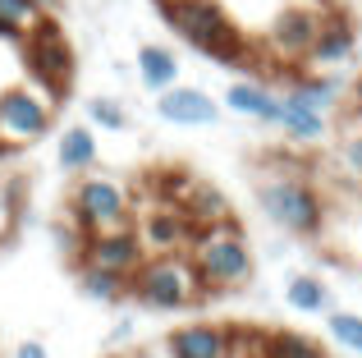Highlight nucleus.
Returning a JSON list of instances; mask_svg holds the SVG:
<instances>
[{
	"instance_id": "1",
	"label": "nucleus",
	"mask_w": 362,
	"mask_h": 358,
	"mask_svg": "<svg viewBox=\"0 0 362 358\" xmlns=\"http://www.w3.org/2000/svg\"><path fill=\"white\" fill-rule=\"evenodd\" d=\"M184 258L193 262L202 289H239L252 276V258H247L243 234L234 230V221H216V225H197L184 243Z\"/></svg>"
},
{
	"instance_id": "2",
	"label": "nucleus",
	"mask_w": 362,
	"mask_h": 358,
	"mask_svg": "<svg viewBox=\"0 0 362 358\" xmlns=\"http://www.w3.org/2000/svg\"><path fill=\"white\" fill-rule=\"evenodd\" d=\"M165 23L184 37L188 46H197L202 55L225 64H247V46L243 33L234 28V18L225 14L216 0H175V5H160Z\"/></svg>"
},
{
	"instance_id": "3",
	"label": "nucleus",
	"mask_w": 362,
	"mask_h": 358,
	"mask_svg": "<svg viewBox=\"0 0 362 358\" xmlns=\"http://www.w3.org/2000/svg\"><path fill=\"white\" fill-rule=\"evenodd\" d=\"M129 289L138 294V304L160 308V313L188 308L206 294L197 271H193V262H188L184 253H160V258H151V262H138V271L129 276Z\"/></svg>"
},
{
	"instance_id": "4",
	"label": "nucleus",
	"mask_w": 362,
	"mask_h": 358,
	"mask_svg": "<svg viewBox=\"0 0 362 358\" xmlns=\"http://www.w3.org/2000/svg\"><path fill=\"white\" fill-rule=\"evenodd\" d=\"M51 129V92L37 83H14L0 92V147H23Z\"/></svg>"
},
{
	"instance_id": "5",
	"label": "nucleus",
	"mask_w": 362,
	"mask_h": 358,
	"mask_svg": "<svg viewBox=\"0 0 362 358\" xmlns=\"http://www.w3.org/2000/svg\"><path fill=\"white\" fill-rule=\"evenodd\" d=\"M262 207L266 216H271L275 225H284V230L293 234H317L321 225H326V207H321V197L312 193V184H303V179H266L262 184Z\"/></svg>"
},
{
	"instance_id": "6",
	"label": "nucleus",
	"mask_w": 362,
	"mask_h": 358,
	"mask_svg": "<svg viewBox=\"0 0 362 358\" xmlns=\"http://www.w3.org/2000/svg\"><path fill=\"white\" fill-rule=\"evenodd\" d=\"M69 212H74V221H78L88 234L124 230V225H129V197H124V188L115 184V179L92 175V179H83V184L74 188Z\"/></svg>"
},
{
	"instance_id": "7",
	"label": "nucleus",
	"mask_w": 362,
	"mask_h": 358,
	"mask_svg": "<svg viewBox=\"0 0 362 358\" xmlns=\"http://www.w3.org/2000/svg\"><path fill=\"white\" fill-rule=\"evenodd\" d=\"M28 42V74H33L37 88H46L55 97V92L69 88V74H74V51L69 42H64V33L51 23V18H42V23L33 28V33L23 37Z\"/></svg>"
},
{
	"instance_id": "8",
	"label": "nucleus",
	"mask_w": 362,
	"mask_h": 358,
	"mask_svg": "<svg viewBox=\"0 0 362 358\" xmlns=\"http://www.w3.org/2000/svg\"><path fill=\"white\" fill-rule=\"evenodd\" d=\"M142 262V239L124 225V230H101L88 234V248H83V267H101V271H119L133 276Z\"/></svg>"
},
{
	"instance_id": "9",
	"label": "nucleus",
	"mask_w": 362,
	"mask_h": 358,
	"mask_svg": "<svg viewBox=\"0 0 362 358\" xmlns=\"http://www.w3.org/2000/svg\"><path fill=\"white\" fill-rule=\"evenodd\" d=\"M156 110L170 125H216V115H221V106H216L202 88H179V83L160 88Z\"/></svg>"
},
{
	"instance_id": "10",
	"label": "nucleus",
	"mask_w": 362,
	"mask_h": 358,
	"mask_svg": "<svg viewBox=\"0 0 362 358\" xmlns=\"http://www.w3.org/2000/svg\"><path fill=\"white\" fill-rule=\"evenodd\" d=\"M317 23H321L317 9H284V14L275 18V28H271L275 55H284V60H303L308 46H312V37H317Z\"/></svg>"
},
{
	"instance_id": "11",
	"label": "nucleus",
	"mask_w": 362,
	"mask_h": 358,
	"mask_svg": "<svg viewBox=\"0 0 362 358\" xmlns=\"http://www.w3.org/2000/svg\"><path fill=\"white\" fill-rule=\"evenodd\" d=\"M170 358H230V331L211 322L179 326L170 335Z\"/></svg>"
},
{
	"instance_id": "12",
	"label": "nucleus",
	"mask_w": 362,
	"mask_h": 358,
	"mask_svg": "<svg viewBox=\"0 0 362 358\" xmlns=\"http://www.w3.org/2000/svg\"><path fill=\"white\" fill-rule=\"evenodd\" d=\"M354 42H358V33H354V23H349L344 14H321V23H317V37H312V46H308V60L312 64H339V60H349L354 55Z\"/></svg>"
},
{
	"instance_id": "13",
	"label": "nucleus",
	"mask_w": 362,
	"mask_h": 358,
	"mask_svg": "<svg viewBox=\"0 0 362 358\" xmlns=\"http://www.w3.org/2000/svg\"><path fill=\"white\" fill-rule=\"evenodd\" d=\"M188 234H193V221H188L179 207H160V212H151L147 221H142V248H156V253H184V243H188Z\"/></svg>"
},
{
	"instance_id": "14",
	"label": "nucleus",
	"mask_w": 362,
	"mask_h": 358,
	"mask_svg": "<svg viewBox=\"0 0 362 358\" xmlns=\"http://www.w3.org/2000/svg\"><path fill=\"white\" fill-rule=\"evenodd\" d=\"M275 125H280L289 138H298V143H312V138L326 134V115L312 110V106H303L293 92H289V97H280V115H275Z\"/></svg>"
},
{
	"instance_id": "15",
	"label": "nucleus",
	"mask_w": 362,
	"mask_h": 358,
	"mask_svg": "<svg viewBox=\"0 0 362 358\" xmlns=\"http://www.w3.org/2000/svg\"><path fill=\"white\" fill-rule=\"evenodd\" d=\"M225 106L239 110V115L266 120V125H275V115H280V97H275V92H266L262 83H234V88L225 92Z\"/></svg>"
},
{
	"instance_id": "16",
	"label": "nucleus",
	"mask_w": 362,
	"mask_h": 358,
	"mask_svg": "<svg viewBox=\"0 0 362 358\" xmlns=\"http://www.w3.org/2000/svg\"><path fill=\"white\" fill-rule=\"evenodd\" d=\"M42 18L46 5H37V0H0V37H9V42H23Z\"/></svg>"
},
{
	"instance_id": "17",
	"label": "nucleus",
	"mask_w": 362,
	"mask_h": 358,
	"mask_svg": "<svg viewBox=\"0 0 362 358\" xmlns=\"http://www.w3.org/2000/svg\"><path fill=\"white\" fill-rule=\"evenodd\" d=\"M138 74L147 88H170V83H179V60L170 46H142L138 51Z\"/></svg>"
},
{
	"instance_id": "18",
	"label": "nucleus",
	"mask_w": 362,
	"mask_h": 358,
	"mask_svg": "<svg viewBox=\"0 0 362 358\" xmlns=\"http://www.w3.org/2000/svg\"><path fill=\"white\" fill-rule=\"evenodd\" d=\"M179 212L193 221V230L197 225H216V221H230V212H225V197L216 193V188H206V184H193V193L179 202Z\"/></svg>"
},
{
	"instance_id": "19",
	"label": "nucleus",
	"mask_w": 362,
	"mask_h": 358,
	"mask_svg": "<svg viewBox=\"0 0 362 358\" xmlns=\"http://www.w3.org/2000/svg\"><path fill=\"white\" fill-rule=\"evenodd\" d=\"M92 161H97V138H92L88 129H64L60 134V171L78 175V171H88Z\"/></svg>"
},
{
	"instance_id": "20",
	"label": "nucleus",
	"mask_w": 362,
	"mask_h": 358,
	"mask_svg": "<svg viewBox=\"0 0 362 358\" xmlns=\"http://www.w3.org/2000/svg\"><path fill=\"white\" fill-rule=\"evenodd\" d=\"M289 308H298V313H321V308H330V289L321 285L317 276H298L289 280Z\"/></svg>"
},
{
	"instance_id": "21",
	"label": "nucleus",
	"mask_w": 362,
	"mask_h": 358,
	"mask_svg": "<svg viewBox=\"0 0 362 358\" xmlns=\"http://www.w3.org/2000/svg\"><path fill=\"white\" fill-rule=\"evenodd\" d=\"M266 358H326V354H321V345H312L308 335L280 331V335H271V340H266Z\"/></svg>"
},
{
	"instance_id": "22",
	"label": "nucleus",
	"mask_w": 362,
	"mask_h": 358,
	"mask_svg": "<svg viewBox=\"0 0 362 358\" xmlns=\"http://www.w3.org/2000/svg\"><path fill=\"white\" fill-rule=\"evenodd\" d=\"M293 97H298L303 106L326 115V106H335V97H339V83L335 79H298L293 83Z\"/></svg>"
},
{
	"instance_id": "23",
	"label": "nucleus",
	"mask_w": 362,
	"mask_h": 358,
	"mask_svg": "<svg viewBox=\"0 0 362 358\" xmlns=\"http://www.w3.org/2000/svg\"><path fill=\"white\" fill-rule=\"evenodd\" d=\"M83 289H88L92 299H119V294H129V276L101 271V267H83Z\"/></svg>"
},
{
	"instance_id": "24",
	"label": "nucleus",
	"mask_w": 362,
	"mask_h": 358,
	"mask_svg": "<svg viewBox=\"0 0 362 358\" xmlns=\"http://www.w3.org/2000/svg\"><path fill=\"white\" fill-rule=\"evenodd\" d=\"M326 326H330V335H335L344 350L362 354V317H358V313H330Z\"/></svg>"
},
{
	"instance_id": "25",
	"label": "nucleus",
	"mask_w": 362,
	"mask_h": 358,
	"mask_svg": "<svg viewBox=\"0 0 362 358\" xmlns=\"http://www.w3.org/2000/svg\"><path fill=\"white\" fill-rule=\"evenodd\" d=\"M88 115L97 120L101 129H115V134H119L124 125H129V120H124V110H119V106H115V101H110V97H97V101H92V106H88Z\"/></svg>"
},
{
	"instance_id": "26",
	"label": "nucleus",
	"mask_w": 362,
	"mask_h": 358,
	"mask_svg": "<svg viewBox=\"0 0 362 358\" xmlns=\"http://www.w3.org/2000/svg\"><path fill=\"white\" fill-rule=\"evenodd\" d=\"M344 161H349V166H354V171L362 175V134H358V138H349V143H344Z\"/></svg>"
},
{
	"instance_id": "27",
	"label": "nucleus",
	"mask_w": 362,
	"mask_h": 358,
	"mask_svg": "<svg viewBox=\"0 0 362 358\" xmlns=\"http://www.w3.org/2000/svg\"><path fill=\"white\" fill-rule=\"evenodd\" d=\"M14 358H51V354H46V345H37V340H23Z\"/></svg>"
},
{
	"instance_id": "28",
	"label": "nucleus",
	"mask_w": 362,
	"mask_h": 358,
	"mask_svg": "<svg viewBox=\"0 0 362 358\" xmlns=\"http://www.w3.org/2000/svg\"><path fill=\"white\" fill-rule=\"evenodd\" d=\"M354 97H358V110H362V79H358V88H354Z\"/></svg>"
},
{
	"instance_id": "29",
	"label": "nucleus",
	"mask_w": 362,
	"mask_h": 358,
	"mask_svg": "<svg viewBox=\"0 0 362 358\" xmlns=\"http://www.w3.org/2000/svg\"><path fill=\"white\" fill-rule=\"evenodd\" d=\"M37 5H46V9H51V5H55V0H37Z\"/></svg>"
},
{
	"instance_id": "30",
	"label": "nucleus",
	"mask_w": 362,
	"mask_h": 358,
	"mask_svg": "<svg viewBox=\"0 0 362 358\" xmlns=\"http://www.w3.org/2000/svg\"><path fill=\"white\" fill-rule=\"evenodd\" d=\"M160 5H175V0H160Z\"/></svg>"
},
{
	"instance_id": "31",
	"label": "nucleus",
	"mask_w": 362,
	"mask_h": 358,
	"mask_svg": "<svg viewBox=\"0 0 362 358\" xmlns=\"http://www.w3.org/2000/svg\"><path fill=\"white\" fill-rule=\"evenodd\" d=\"M0 152H5V147H0Z\"/></svg>"
}]
</instances>
